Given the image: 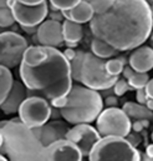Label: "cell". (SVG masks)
Here are the masks:
<instances>
[{
	"mask_svg": "<svg viewBox=\"0 0 153 161\" xmlns=\"http://www.w3.org/2000/svg\"><path fill=\"white\" fill-rule=\"evenodd\" d=\"M93 38L106 41L118 51L143 45L153 30V16L147 0H115L102 14L90 20Z\"/></svg>",
	"mask_w": 153,
	"mask_h": 161,
	"instance_id": "1",
	"label": "cell"
},
{
	"mask_svg": "<svg viewBox=\"0 0 153 161\" xmlns=\"http://www.w3.org/2000/svg\"><path fill=\"white\" fill-rule=\"evenodd\" d=\"M44 47L45 54L35 65H19L20 79L28 89V96L40 95L49 101L67 96L72 86L70 61L57 47Z\"/></svg>",
	"mask_w": 153,
	"mask_h": 161,
	"instance_id": "2",
	"label": "cell"
},
{
	"mask_svg": "<svg viewBox=\"0 0 153 161\" xmlns=\"http://www.w3.org/2000/svg\"><path fill=\"white\" fill-rule=\"evenodd\" d=\"M0 131L3 134L0 154L9 160H42L45 147L33 129L26 126L20 118L0 121Z\"/></svg>",
	"mask_w": 153,
	"mask_h": 161,
	"instance_id": "3",
	"label": "cell"
},
{
	"mask_svg": "<svg viewBox=\"0 0 153 161\" xmlns=\"http://www.w3.org/2000/svg\"><path fill=\"white\" fill-rule=\"evenodd\" d=\"M103 110V99L97 90L75 84L67 94V103L60 109L61 116L71 125L91 124Z\"/></svg>",
	"mask_w": 153,
	"mask_h": 161,
	"instance_id": "4",
	"label": "cell"
},
{
	"mask_svg": "<svg viewBox=\"0 0 153 161\" xmlns=\"http://www.w3.org/2000/svg\"><path fill=\"white\" fill-rule=\"evenodd\" d=\"M88 160H141V153L126 137L102 136L93 146Z\"/></svg>",
	"mask_w": 153,
	"mask_h": 161,
	"instance_id": "5",
	"label": "cell"
},
{
	"mask_svg": "<svg viewBox=\"0 0 153 161\" xmlns=\"http://www.w3.org/2000/svg\"><path fill=\"white\" fill-rule=\"evenodd\" d=\"M105 63H106L105 59L96 56L91 51L85 53V58L81 66L80 82L97 91L112 89L118 76H111L107 74Z\"/></svg>",
	"mask_w": 153,
	"mask_h": 161,
	"instance_id": "6",
	"label": "cell"
},
{
	"mask_svg": "<svg viewBox=\"0 0 153 161\" xmlns=\"http://www.w3.org/2000/svg\"><path fill=\"white\" fill-rule=\"evenodd\" d=\"M131 119L118 106L106 108L96 119V129L101 136L126 137L131 131Z\"/></svg>",
	"mask_w": 153,
	"mask_h": 161,
	"instance_id": "7",
	"label": "cell"
},
{
	"mask_svg": "<svg viewBox=\"0 0 153 161\" xmlns=\"http://www.w3.org/2000/svg\"><path fill=\"white\" fill-rule=\"evenodd\" d=\"M28 47V40L23 35L15 31H3L0 34V65L8 69L19 66Z\"/></svg>",
	"mask_w": 153,
	"mask_h": 161,
	"instance_id": "8",
	"label": "cell"
},
{
	"mask_svg": "<svg viewBox=\"0 0 153 161\" xmlns=\"http://www.w3.org/2000/svg\"><path fill=\"white\" fill-rule=\"evenodd\" d=\"M51 104L40 95L28 96L19 108V118L26 126L34 129L51 119Z\"/></svg>",
	"mask_w": 153,
	"mask_h": 161,
	"instance_id": "9",
	"label": "cell"
},
{
	"mask_svg": "<svg viewBox=\"0 0 153 161\" xmlns=\"http://www.w3.org/2000/svg\"><path fill=\"white\" fill-rule=\"evenodd\" d=\"M8 6L20 26H39L49 14V4L44 1L38 5H25L18 0H9Z\"/></svg>",
	"mask_w": 153,
	"mask_h": 161,
	"instance_id": "10",
	"label": "cell"
},
{
	"mask_svg": "<svg viewBox=\"0 0 153 161\" xmlns=\"http://www.w3.org/2000/svg\"><path fill=\"white\" fill-rule=\"evenodd\" d=\"M101 137L102 136L100 135L97 129L91 126L90 124H76L74 125V127H70L65 139L76 145L83 158H88L91 150Z\"/></svg>",
	"mask_w": 153,
	"mask_h": 161,
	"instance_id": "11",
	"label": "cell"
},
{
	"mask_svg": "<svg viewBox=\"0 0 153 161\" xmlns=\"http://www.w3.org/2000/svg\"><path fill=\"white\" fill-rule=\"evenodd\" d=\"M69 130H70L69 122L66 120H60V119H52L51 121H47L41 126L33 129L35 136L40 140L44 147L51 145L52 142L57 140L65 139Z\"/></svg>",
	"mask_w": 153,
	"mask_h": 161,
	"instance_id": "12",
	"label": "cell"
},
{
	"mask_svg": "<svg viewBox=\"0 0 153 161\" xmlns=\"http://www.w3.org/2000/svg\"><path fill=\"white\" fill-rule=\"evenodd\" d=\"M82 154L74 142L61 139L46 146L42 153V160H82Z\"/></svg>",
	"mask_w": 153,
	"mask_h": 161,
	"instance_id": "13",
	"label": "cell"
},
{
	"mask_svg": "<svg viewBox=\"0 0 153 161\" xmlns=\"http://www.w3.org/2000/svg\"><path fill=\"white\" fill-rule=\"evenodd\" d=\"M38 42L42 46L59 47L64 45V34H62V23L55 20H44L38 29Z\"/></svg>",
	"mask_w": 153,
	"mask_h": 161,
	"instance_id": "14",
	"label": "cell"
},
{
	"mask_svg": "<svg viewBox=\"0 0 153 161\" xmlns=\"http://www.w3.org/2000/svg\"><path fill=\"white\" fill-rule=\"evenodd\" d=\"M26 97H28V89L24 85V82L23 81L14 80L13 86H11L8 96L5 97L3 104L0 105V109L6 115L15 114V113L19 111L20 105L23 104V101Z\"/></svg>",
	"mask_w": 153,
	"mask_h": 161,
	"instance_id": "15",
	"label": "cell"
},
{
	"mask_svg": "<svg viewBox=\"0 0 153 161\" xmlns=\"http://www.w3.org/2000/svg\"><path fill=\"white\" fill-rule=\"evenodd\" d=\"M128 64L137 73H148L153 69V49L150 45H141L128 58Z\"/></svg>",
	"mask_w": 153,
	"mask_h": 161,
	"instance_id": "16",
	"label": "cell"
},
{
	"mask_svg": "<svg viewBox=\"0 0 153 161\" xmlns=\"http://www.w3.org/2000/svg\"><path fill=\"white\" fill-rule=\"evenodd\" d=\"M62 14H64L65 19H67V20H72L78 24H83V23H90V20L95 15V11H93L90 1L81 0L72 9L62 10Z\"/></svg>",
	"mask_w": 153,
	"mask_h": 161,
	"instance_id": "17",
	"label": "cell"
},
{
	"mask_svg": "<svg viewBox=\"0 0 153 161\" xmlns=\"http://www.w3.org/2000/svg\"><path fill=\"white\" fill-rule=\"evenodd\" d=\"M122 110L127 114V116L131 120H152L153 119V111L150 110L146 105L140 104V103H132V101H127L123 104Z\"/></svg>",
	"mask_w": 153,
	"mask_h": 161,
	"instance_id": "18",
	"label": "cell"
},
{
	"mask_svg": "<svg viewBox=\"0 0 153 161\" xmlns=\"http://www.w3.org/2000/svg\"><path fill=\"white\" fill-rule=\"evenodd\" d=\"M62 34L65 44H78L83 36L82 25L72 20L65 19L62 23Z\"/></svg>",
	"mask_w": 153,
	"mask_h": 161,
	"instance_id": "19",
	"label": "cell"
},
{
	"mask_svg": "<svg viewBox=\"0 0 153 161\" xmlns=\"http://www.w3.org/2000/svg\"><path fill=\"white\" fill-rule=\"evenodd\" d=\"M117 49L113 46H111L110 44H107L106 41L100 40L97 38H93V40L91 41V53L95 54L96 56L101 58V59H110L113 58L117 54Z\"/></svg>",
	"mask_w": 153,
	"mask_h": 161,
	"instance_id": "20",
	"label": "cell"
},
{
	"mask_svg": "<svg viewBox=\"0 0 153 161\" xmlns=\"http://www.w3.org/2000/svg\"><path fill=\"white\" fill-rule=\"evenodd\" d=\"M13 82H14V79H13V74L10 69L0 65V105L8 96L13 86Z\"/></svg>",
	"mask_w": 153,
	"mask_h": 161,
	"instance_id": "21",
	"label": "cell"
},
{
	"mask_svg": "<svg viewBox=\"0 0 153 161\" xmlns=\"http://www.w3.org/2000/svg\"><path fill=\"white\" fill-rule=\"evenodd\" d=\"M83 58H85V51L77 50L75 58L70 61V69H71V78H72V80L80 81V76H81V66H82Z\"/></svg>",
	"mask_w": 153,
	"mask_h": 161,
	"instance_id": "22",
	"label": "cell"
},
{
	"mask_svg": "<svg viewBox=\"0 0 153 161\" xmlns=\"http://www.w3.org/2000/svg\"><path fill=\"white\" fill-rule=\"evenodd\" d=\"M151 78H150V75H148V73H137V71H135V74L128 79V84H129V86L133 89V90H137V89H143V87H146V85H147V82L150 80Z\"/></svg>",
	"mask_w": 153,
	"mask_h": 161,
	"instance_id": "23",
	"label": "cell"
},
{
	"mask_svg": "<svg viewBox=\"0 0 153 161\" xmlns=\"http://www.w3.org/2000/svg\"><path fill=\"white\" fill-rule=\"evenodd\" d=\"M15 18L9 6L0 8V28H11L15 24Z\"/></svg>",
	"mask_w": 153,
	"mask_h": 161,
	"instance_id": "24",
	"label": "cell"
},
{
	"mask_svg": "<svg viewBox=\"0 0 153 161\" xmlns=\"http://www.w3.org/2000/svg\"><path fill=\"white\" fill-rule=\"evenodd\" d=\"M105 68L108 75L111 76H119L122 74V70L124 68V65L118 60V58H113L110 60H106L105 63Z\"/></svg>",
	"mask_w": 153,
	"mask_h": 161,
	"instance_id": "25",
	"label": "cell"
},
{
	"mask_svg": "<svg viewBox=\"0 0 153 161\" xmlns=\"http://www.w3.org/2000/svg\"><path fill=\"white\" fill-rule=\"evenodd\" d=\"M115 0H90V4L95 11V14H102L107 11L112 5Z\"/></svg>",
	"mask_w": 153,
	"mask_h": 161,
	"instance_id": "26",
	"label": "cell"
},
{
	"mask_svg": "<svg viewBox=\"0 0 153 161\" xmlns=\"http://www.w3.org/2000/svg\"><path fill=\"white\" fill-rule=\"evenodd\" d=\"M112 90H113V94H115L116 96H122V95H124L127 91H129V90H133L131 86H129V84H128V81L126 80L124 78L123 79H117L115 84H113V86H112Z\"/></svg>",
	"mask_w": 153,
	"mask_h": 161,
	"instance_id": "27",
	"label": "cell"
},
{
	"mask_svg": "<svg viewBox=\"0 0 153 161\" xmlns=\"http://www.w3.org/2000/svg\"><path fill=\"white\" fill-rule=\"evenodd\" d=\"M49 1L59 10H70L74 6H76L81 0H49Z\"/></svg>",
	"mask_w": 153,
	"mask_h": 161,
	"instance_id": "28",
	"label": "cell"
},
{
	"mask_svg": "<svg viewBox=\"0 0 153 161\" xmlns=\"http://www.w3.org/2000/svg\"><path fill=\"white\" fill-rule=\"evenodd\" d=\"M126 139H127V140H128V142H129L132 146H135V147L140 146V145H141V142H142V140H143V137H142L141 132H136V131H133V130H131V131L127 134Z\"/></svg>",
	"mask_w": 153,
	"mask_h": 161,
	"instance_id": "29",
	"label": "cell"
},
{
	"mask_svg": "<svg viewBox=\"0 0 153 161\" xmlns=\"http://www.w3.org/2000/svg\"><path fill=\"white\" fill-rule=\"evenodd\" d=\"M47 16H49V19L50 20H55V21H62V20H65V16H64V14H62V10H49V14H47Z\"/></svg>",
	"mask_w": 153,
	"mask_h": 161,
	"instance_id": "30",
	"label": "cell"
},
{
	"mask_svg": "<svg viewBox=\"0 0 153 161\" xmlns=\"http://www.w3.org/2000/svg\"><path fill=\"white\" fill-rule=\"evenodd\" d=\"M136 100H137V103H140V104H143V105L146 104V101L148 100V95H147L145 87L136 90Z\"/></svg>",
	"mask_w": 153,
	"mask_h": 161,
	"instance_id": "31",
	"label": "cell"
},
{
	"mask_svg": "<svg viewBox=\"0 0 153 161\" xmlns=\"http://www.w3.org/2000/svg\"><path fill=\"white\" fill-rule=\"evenodd\" d=\"M66 103H67V96H61V97H56V99L50 100L51 106H54V108H56V109L64 108V106L66 105Z\"/></svg>",
	"mask_w": 153,
	"mask_h": 161,
	"instance_id": "32",
	"label": "cell"
},
{
	"mask_svg": "<svg viewBox=\"0 0 153 161\" xmlns=\"http://www.w3.org/2000/svg\"><path fill=\"white\" fill-rule=\"evenodd\" d=\"M103 104L106 105V108H113V106H118V100H117V96L115 94L113 95H108L105 100H103Z\"/></svg>",
	"mask_w": 153,
	"mask_h": 161,
	"instance_id": "33",
	"label": "cell"
},
{
	"mask_svg": "<svg viewBox=\"0 0 153 161\" xmlns=\"http://www.w3.org/2000/svg\"><path fill=\"white\" fill-rule=\"evenodd\" d=\"M133 74H135V70L131 68V65H129V64H128V65H126V66L123 68V70H122V76H123L126 80H128Z\"/></svg>",
	"mask_w": 153,
	"mask_h": 161,
	"instance_id": "34",
	"label": "cell"
},
{
	"mask_svg": "<svg viewBox=\"0 0 153 161\" xmlns=\"http://www.w3.org/2000/svg\"><path fill=\"white\" fill-rule=\"evenodd\" d=\"M62 54H64V56H65L69 61H71V60L75 58V55H76V50H74L72 47H66V49L62 51Z\"/></svg>",
	"mask_w": 153,
	"mask_h": 161,
	"instance_id": "35",
	"label": "cell"
},
{
	"mask_svg": "<svg viewBox=\"0 0 153 161\" xmlns=\"http://www.w3.org/2000/svg\"><path fill=\"white\" fill-rule=\"evenodd\" d=\"M143 129H145V127H143L142 122L140 120H135V122H132V125H131V130H133V131H136V132H141Z\"/></svg>",
	"mask_w": 153,
	"mask_h": 161,
	"instance_id": "36",
	"label": "cell"
},
{
	"mask_svg": "<svg viewBox=\"0 0 153 161\" xmlns=\"http://www.w3.org/2000/svg\"><path fill=\"white\" fill-rule=\"evenodd\" d=\"M21 29H23L26 34H29V35H36V34H38L39 26H21Z\"/></svg>",
	"mask_w": 153,
	"mask_h": 161,
	"instance_id": "37",
	"label": "cell"
},
{
	"mask_svg": "<svg viewBox=\"0 0 153 161\" xmlns=\"http://www.w3.org/2000/svg\"><path fill=\"white\" fill-rule=\"evenodd\" d=\"M145 90H146L148 97H150V99H153V79H150V80H148L146 87H145Z\"/></svg>",
	"mask_w": 153,
	"mask_h": 161,
	"instance_id": "38",
	"label": "cell"
},
{
	"mask_svg": "<svg viewBox=\"0 0 153 161\" xmlns=\"http://www.w3.org/2000/svg\"><path fill=\"white\" fill-rule=\"evenodd\" d=\"M146 155H147V160L151 161L153 159V144L146 145Z\"/></svg>",
	"mask_w": 153,
	"mask_h": 161,
	"instance_id": "39",
	"label": "cell"
},
{
	"mask_svg": "<svg viewBox=\"0 0 153 161\" xmlns=\"http://www.w3.org/2000/svg\"><path fill=\"white\" fill-rule=\"evenodd\" d=\"M18 1H20L21 4H25V5H38L46 0H18Z\"/></svg>",
	"mask_w": 153,
	"mask_h": 161,
	"instance_id": "40",
	"label": "cell"
},
{
	"mask_svg": "<svg viewBox=\"0 0 153 161\" xmlns=\"http://www.w3.org/2000/svg\"><path fill=\"white\" fill-rule=\"evenodd\" d=\"M145 105H146L150 110H152L153 111V99H150V97H148V100L146 101V104H145Z\"/></svg>",
	"mask_w": 153,
	"mask_h": 161,
	"instance_id": "41",
	"label": "cell"
},
{
	"mask_svg": "<svg viewBox=\"0 0 153 161\" xmlns=\"http://www.w3.org/2000/svg\"><path fill=\"white\" fill-rule=\"evenodd\" d=\"M117 58H118V60H119V61H121V63H122V64H123L124 66L127 65V63H128V60H127V58H126V56H123V55H121V56H117Z\"/></svg>",
	"mask_w": 153,
	"mask_h": 161,
	"instance_id": "42",
	"label": "cell"
},
{
	"mask_svg": "<svg viewBox=\"0 0 153 161\" xmlns=\"http://www.w3.org/2000/svg\"><path fill=\"white\" fill-rule=\"evenodd\" d=\"M8 3H9V0H0V8L8 6Z\"/></svg>",
	"mask_w": 153,
	"mask_h": 161,
	"instance_id": "43",
	"label": "cell"
},
{
	"mask_svg": "<svg viewBox=\"0 0 153 161\" xmlns=\"http://www.w3.org/2000/svg\"><path fill=\"white\" fill-rule=\"evenodd\" d=\"M148 39H150V46L153 49V30H152V33H151V35H150Z\"/></svg>",
	"mask_w": 153,
	"mask_h": 161,
	"instance_id": "44",
	"label": "cell"
},
{
	"mask_svg": "<svg viewBox=\"0 0 153 161\" xmlns=\"http://www.w3.org/2000/svg\"><path fill=\"white\" fill-rule=\"evenodd\" d=\"M6 159H8V158H6L5 155H3V154H0V161H5V160H6Z\"/></svg>",
	"mask_w": 153,
	"mask_h": 161,
	"instance_id": "45",
	"label": "cell"
},
{
	"mask_svg": "<svg viewBox=\"0 0 153 161\" xmlns=\"http://www.w3.org/2000/svg\"><path fill=\"white\" fill-rule=\"evenodd\" d=\"M3 145V134H1V131H0V146Z\"/></svg>",
	"mask_w": 153,
	"mask_h": 161,
	"instance_id": "46",
	"label": "cell"
},
{
	"mask_svg": "<svg viewBox=\"0 0 153 161\" xmlns=\"http://www.w3.org/2000/svg\"><path fill=\"white\" fill-rule=\"evenodd\" d=\"M150 6H151V11H152V16H153V3L152 4H150Z\"/></svg>",
	"mask_w": 153,
	"mask_h": 161,
	"instance_id": "47",
	"label": "cell"
},
{
	"mask_svg": "<svg viewBox=\"0 0 153 161\" xmlns=\"http://www.w3.org/2000/svg\"><path fill=\"white\" fill-rule=\"evenodd\" d=\"M3 31H4V29H3V28H0V34H1Z\"/></svg>",
	"mask_w": 153,
	"mask_h": 161,
	"instance_id": "48",
	"label": "cell"
},
{
	"mask_svg": "<svg viewBox=\"0 0 153 161\" xmlns=\"http://www.w3.org/2000/svg\"><path fill=\"white\" fill-rule=\"evenodd\" d=\"M147 1H148L150 4H152V3H153V0H147Z\"/></svg>",
	"mask_w": 153,
	"mask_h": 161,
	"instance_id": "49",
	"label": "cell"
},
{
	"mask_svg": "<svg viewBox=\"0 0 153 161\" xmlns=\"http://www.w3.org/2000/svg\"><path fill=\"white\" fill-rule=\"evenodd\" d=\"M152 140H153V132H152Z\"/></svg>",
	"mask_w": 153,
	"mask_h": 161,
	"instance_id": "50",
	"label": "cell"
}]
</instances>
